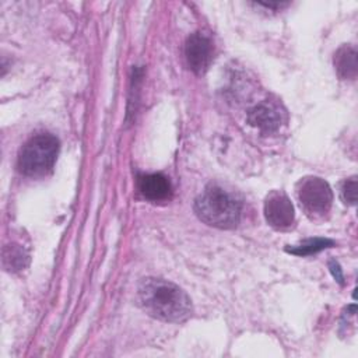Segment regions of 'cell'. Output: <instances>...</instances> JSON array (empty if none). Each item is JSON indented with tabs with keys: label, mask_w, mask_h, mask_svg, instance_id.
Returning <instances> with one entry per match:
<instances>
[{
	"label": "cell",
	"mask_w": 358,
	"mask_h": 358,
	"mask_svg": "<svg viewBox=\"0 0 358 358\" xmlns=\"http://www.w3.org/2000/svg\"><path fill=\"white\" fill-rule=\"evenodd\" d=\"M196 215L207 225L231 229L239 224L241 203L217 185H208L194 201Z\"/></svg>",
	"instance_id": "7a4b0ae2"
},
{
	"label": "cell",
	"mask_w": 358,
	"mask_h": 358,
	"mask_svg": "<svg viewBox=\"0 0 358 358\" xmlns=\"http://www.w3.org/2000/svg\"><path fill=\"white\" fill-rule=\"evenodd\" d=\"M296 197L303 213L315 221L323 220L333 204V192L319 176L302 178L296 185Z\"/></svg>",
	"instance_id": "277c9868"
},
{
	"label": "cell",
	"mask_w": 358,
	"mask_h": 358,
	"mask_svg": "<svg viewBox=\"0 0 358 358\" xmlns=\"http://www.w3.org/2000/svg\"><path fill=\"white\" fill-rule=\"evenodd\" d=\"M60 150L59 138L50 133L31 137L20 150L18 171L29 178H43L53 171Z\"/></svg>",
	"instance_id": "3957f363"
},
{
	"label": "cell",
	"mask_w": 358,
	"mask_h": 358,
	"mask_svg": "<svg viewBox=\"0 0 358 358\" xmlns=\"http://www.w3.org/2000/svg\"><path fill=\"white\" fill-rule=\"evenodd\" d=\"M334 69L341 80H355L358 73V53L354 46L344 45L334 53Z\"/></svg>",
	"instance_id": "9c48e42d"
},
{
	"label": "cell",
	"mask_w": 358,
	"mask_h": 358,
	"mask_svg": "<svg viewBox=\"0 0 358 358\" xmlns=\"http://www.w3.org/2000/svg\"><path fill=\"white\" fill-rule=\"evenodd\" d=\"M185 56L189 69L194 74H204L214 57V46L211 38L203 32L192 34L185 43Z\"/></svg>",
	"instance_id": "8992f818"
},
{
	"label": "cell",
	"mask_w": 358,
	"mask_h": 358,
	"mask_svg": "<svg viewBox=\"0 0 358 358\" xmlns=\"http://www.w3.org/2000/svg\"><path fill=\"white\" fill-rule=\"evenodd\" d=\"M341 199L345 204H357V178L352 176L347 179L341 186Z\"/></svg>",
	"instance_id": "7c38bea8"
},
{
	"label": "cell",
	"mask_w": 358,
	"mask_h": 358,
	"mask_svg": "<svg viewBox=\"0 0 358 358\" xmlns=\"http://www.w3.org/2000/svg\"><path fill=\"white\" fill-rule=\"evenodd\" d=\"M140 193L151 201H162L171 197L172 187L166 176L162 173H147L137 178Z\"/></svg>",
	"instance_id": "ba28073f"
},
{
	"label": "cell",
	"mask_w": 358,
	"mask_h": 358,
	"mask_svg": "<svg viewBox=\"0 0 358 358\" xmlns=\"http://www.w3.org/2000/svg\"><path fill=\"white\" fill-rule=\"evenodd\" d=\"M137 298L147 315L162 322L180 323L192 315V301L187 294L162 278H144L138 284Z\"/></svg>",
	"instance_id": "6da1fadb"
},
{
	"label": "cell",
	"mask_w": 358,
	"mask_h": 358,
	"mask_svg": "<svg viewBox=\"0 0 358 358\" xmlns=\"http://www.w3.org/2000/svg\"><path fill=\"white\" fill-rule=\"evenodd\" d=\"M330 270H331L334 278H336L340 284H343V274H341V270H340V267H338V264H337L336 262H330Z\"/></svg>",
	"instance_id": "4fadbf2b"
},
{
	"label": "cell",
	"mask_w": 358,
	"mask_h": 358,
	"mask_svg": "<svg viewBox=\"0 0 358 358\" xmlns=\"http://www.w3.org/2000/svg\"><path fill=\"white\" fill-rule=\"evenodd\" d=\"M264 218L277 231H287L295 222V211L289 197L281 190H273L264 200Z\"/></svg>",
	"instance_id": "5b68a950"
},
{
	"label": "cell",
	"mask_w": 358,
	"mask_h": 358,
	"mask_svg": "<svg viewBox=\"0 0 358 358\" xmlns=\"http://www.w3.org/2000/svg\"><path fill=\"white\" fill-rule=\"evenodd\" d=\"M28 253L17 243L7 245L3 249V266L7 271H20L28 264Z\"/></svg>",
	"instance_id": "30bf717a"
},
{
	"label": "cell",
	"mask_w": 358,
	"mask_h": 358,
	"mask_svg": "<svg viewBox=\"0 0 358 358\" xmlns=\"http://www.w3.org/2000/svg\"><path fill=\"white\" fill-rule=\"evenodd\" d=\"M333 245V241L324 239V238H315V239H306L301 242L299 245H295L292 248H287V252L296 255V256H308L320 252L322 249H326Z\"/></svg>",
	"instance_id": "8fae6325"
},
{
	"label": "cell",
	"mask_w": 358,
	"mask_h": 358,
	"mask_svg": "<svg viewBox=\"0 0 358 358\" xmlns=\"http://www.w3.org/2000/svg\"><path fill=\"white\" fill-rule=\"evenodd\" d=\"M284 120L285 110L282 109L281 103L268 99L260 102L248 113V122L264 134L277 131Z\"/></svg>",
	"instance_id": "52a82bcc"
}]
</instances>
